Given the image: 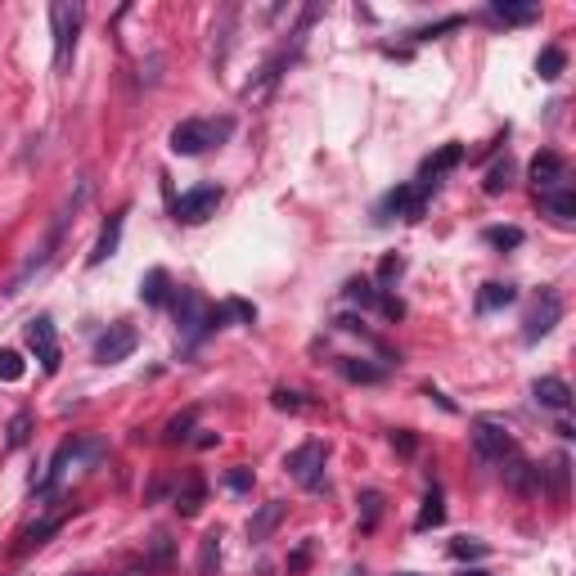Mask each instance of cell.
I'll return each instance as SVG.
<instances>
[{
    "mask_svg": "<svg viewBox=\"0 0 576 576\" xmlns=\"http://www.w3.org/2000/svg\"><path fill=\"white\" fill-rule=\"evenodd\" d=\"M86 198H91V180H77V189H72V198H63V207L54 212V226L45 230V239L32 248V257H28V261L14 270V279L5 284V293H10V298H14V293H23V288H28V279H32V275H41V270L54 261V248L63 244V230H68V221L82 212V203H86Z\"/></svg>",
    "mask_w": 576,
    "mask_h": 576,
    "instance_id": "cell-1",
    "label": "cell"
},
{
    "mask_svg": "<svg viewBox=\"0 0 576 576\" xmlns=\"http://www.w3.org/2000/svg\"><path fill=\"white\" fill-rule=\"evenodd\" d=\"M235 135V117H189L172 131V154L180 158H198L216 144H226Z\"/></svg>",
    "mask_w": 576,
    "mask_h": 576,
    "instance_id": "cell-2",
    "label": "cell"
},
{
    "mask_svg": "<svg viewBox=\"0 0 576 576\" xmlns=\"http://www.w3.org/2000/svg\"><path fill=\"white\" fill-rule=\"evenodd\" d=\"M82 19L86 10L77 5V0H59V5H50V23H54V72H68L72 68V54H77V32H82Z\"/></svg>",
    "mask_w": 576,
    "mask_h": 576,
    "instance_id": "cell-3",
    "label": "cell"
},
{
    "mask_svg": "<svg viewBox=\"0 0 576 576\" xmlns=\"http://www.w3.org/2000/svg\"><path fill=\"white\" fill-rule=\"evenodd\" d=\"M172 311H176V329L180 338L194 347L212 333V307L194 293V288H176V298H172Z\"/></svg>",
    "mask_w": 576,
    "mask_h": 576,
    "instance_id": "cell-4",
    "label": "cell"
},
{
    "mask_svg": "<svg viewBox=\"0 0 576 576\" xmlns=\"http://www.w3.org/2000/svg\"><path fill=\"white\" fill-rule=\"evenodd\" d=\"M468 437H473L477 460H486V464H500V460L514 455V437H509V428H504L500 419H473Z\"/></svg>",
    "mask_w": 576,
    "mask_h": 576,
    "instance_id": "cell-5",
    "label": "cell"
},
{
    "mask_svg": "<svg viewBox=\"0 0 576 576\" xmlns=\"http://www.w3.org/2000/svg\"><path fill=\"white\" fill-rule=\"evenodd\" d=\"M324 460H329V446H324V442H302L293 455L284 460V468H288V477H293L298 486L316 491V486L324 482Z\"/></svg>",
    "mask_w": 576,
    "mask_h": 576,
    "instance_id": "cell-6",
    "label": "cell"
},
{
    "mask_svg": "<svg viewBox=\"0 0 576 576\" xmlns=\"http://www.w3.org/2000/svg\"><path fill=\"white\" fill-rule=\"evenodd\" d=\"M563 320V298L554 288H540V298L532 302L527 320H523V342H540L545 333H554V324Z\"/></svg>",
    "mask_w": 576,
    "mask_h": 576,
    "instance_id": "cell-7",
    "label": "cell"
},
{
    "mask_svg": "<svg viewBox=\"0 0 576 576\" xmlns=\"http://www.w3.org/2000/svg\"><path fill=\"white\" fill-rule=\"evenodd\" d=\"M216 207H221V185H194L176 198V221L203 226L207 216H216Z\"/></svg>",
    "mask_w": 576,
    "mask_h": 576,
    "instance_id": "cell-8",
    "label": "cell"
},
{
    "mask_svg": "<svg viewBox=\"0 0 576 576\" xmlns=\"http://www.w3.org/2000/svg\"><path fill=\"white\" fill-rule=\"evenodd\" d=\"M23 338H28V347L36 351V360H41V370H45V374H59V365H63V356H59L54 320H50V316H36V320H28V324H23Z\"/></svg>",
    "mask_w": 576,
    "mask_h": 576,
    "instance_id": "cell-9",
    "label": "cell"
},
{
    "mask_svg": "<svg viewBox=\"0 0 576 576\" xmlns=\"http://www.w3.org/2000/svg\"><path fill=\"white\" fill-rule=\"evenodd\" d=\"M135 342H140V333L131 324H108L95 338V360H100V365H117V360H126L135 351Z\"/></svg>",
    "mask_w": 576,
    "mask_h": 576,
    "instance_id": "cell-10",
    "label": "cell"
},
{
    "mask_svg": "<svg viewBox=\"0 0 576 576\" xmlns=\"http://www.w3.org/2000/svg\"><path fill=\"white\" fill-rule=\"evenodd\" d=\"M504 468H500V477H504V486L509 491H518V495H536L540 486H545V468H536L532 460H523L518 451L509 455V460H500Z\"/></svg>",
    "mask_w": 576,
    "mask_h": 576,
    "instance_id": "cell-11",
    "label": "cell"
},
{
    "mask_svg": "<svg viewBox=\"0 0 576 576\" xmlns=\"http://www.w3.org/2000/svg\"><path fill=\"white\" fill-rule=\"evenodd\" d=\"M527 176H532L536 194H549V189H563V185H567V163H563V154H554V149H540V154L532 158Z\"/></svg>",
    "mask_w": 576,
    "mask_h": 576,
    "instance_id": "cell-12",
    "label": "cell"
},
{
    "mask_svg": "<svg viewBox=\"0 0 576 576\" xmlns=\"http://www.w3.org/2000/svg\"><path fill=\"white\" fill-rule=\"evenodd\" d=\"M460 163H464V144H446V149H437L432 158H423V167H419V189H437L442 176L455 172Z\"/></svg>",
    "mask_w": 576,
    "mask_h": 576,
    "instance_id": "cell-13",
    "label": "cell"
},
{
    "mask_svg": "<svg viewBox=\"0 0 576 576\" xmlns=\"http://www.w3.org/2000/svg\"><path fill=\"white\" fill-rule=\"evenodd\" d=\"M122 226H126V207H122V212H113L108 221H104V230H100V239H95V248H91L86 266H104V261L117 252V244H122Z\"/></svg>",
    "mask_w": 576,
    "mask_h": 576,
    "instance_id": "cell-14",
    "label": "cell"
},
{
    "mask_svg": "<svg viewBox=\"0 0 576 576\" xmlns=\"http://www.w3.org/2000/svg\"><path fill=\"white\" fill-rule=\"evenodd\" d=\"M82 451H86V442H82V437H68V442L54 451V460H50V473L41 477V486H36V491H41V495H45V491H54V486L63 482L68 464H77V455H82Z\"/></svg>",
    "mask_w": 576,
    "mask_h": 576,
    "instance_id": "cell-15",
    "label": "cell"
},
{
    "mask_svg": "<svg viewBox=\"0 0 576 576\" xmlns=\"http://www.w3.org/2000/svg\"><path fill=\"white\" fill-rule=\"evenodd\" d=\"M203 500H207V482H203V473H189V477L176 486V500H172V504H176L180 518H194V514L203 509Z\"/></svg>",
    "mask_w": 576,
    "mask_h": 576,
    "instance_id": "cell-16",
    "label": "cell"
},
{
    "mask_svg": "<svg viewBox=\"0 0 576 576\" xmlns=\"http://www.w3.org/2000/svg\"><path fill=\"white\" fill-rule=\"evenodd\" d=\"M532 396H536V405H545V410H558V414L572 405V388H567L563 379H554V374L536 379V383H532Z\"/></svg>",
    "mask_w": 576,
    "mask_h": 576,
    "instance_id": "cell-17",
    "label": "cell"
},
{
    "mask_svg": "<svg viewBox=\"0 0 576 576\" xmlns=\"http://www.w3.org/2000/svg\"><path fill=\"white\" fill-rule=\"evenodd\" d=\"M333 370H338L347 383H383V379H388L383 365H370V360H360V356H338Z\"/></svg>",
    "mask_w": 576,
    "mask_h": 576,
    "instance_id": "cell-18",
    "label": "cell"
},
{
    "mask_svg": "<svg viewBox=\"0 0 576 576\" xmlns=\"http://www.w3.org/2000/svg\"><path fill=\"white\" fill-rule=\"evenodd\" d=\"M540 207L554 216L558 226H572V216H576V194H572V185H563V189H549V194H540Z\"/></svg>",
    "mask_w": 576,
    "mask_h": 576,
    "instance_id": "cell-19",
    "label": "cell"
},
{
    "mask_svg": "<svg viewBox=\"0 0 576 576\" xmlns=\"http://www.w3.org/2000/svg\"><path fill=\"white\" fill-rule=\"evenodd\" d=\"M172 298V275L163 266H154L149 275L140 279V302H149V307H163Z\"/></svg>",
    "mask_w": 576,
    "mask_h": 576,
    "instance_id": "cell-20",
    "label": "cell"
},
{
    "mask_svg": "<svg viewBox=\"0 0 576 576\" xmlns=\"http://www.w3.org/2000/svg\"><path fill=\"white\" fill-rule=\"evenodd\" d=\"M288 514V504L284 500H270V504H261V514L248 523V540H266L275 527H279V518Z\"/></svg>",
    "mask_w": 576,
    "mask_h": 576,
    "instance_id": "cell-21",
    "label": "cell"
},
{
    "mask_svg": "<svg viewBox=\"0 0 576 576\" xmlns=\"http://www.w3.org/2000/svg\"><path fill=\"white\" fill-rule=\"evenodd\" d=\"M446 523V504H442V491L432 486L428 495H423V509H419V518H414V532H432V527H442Z\"/></svg>",
    "mask_w": 576,
    "mask_h": 576,
    "instance_id": "cell-22",
    "label": "cell"
},
{
    "mask_svg": "<svg viewBox=\"0 0 576 576\" xmlns=\"http://www.w3.org/2000/svg\"><path fill=\"white\" fill-rule=\"evenodd\" d=\"M491 19H495V23L518 28V23H536L540 10H536V5H509V0H491Z\"/></svg>",
    "mask_w": 576,
    "mask_h": 576,
    "instance_id": "cell-23",
    "label": "cell"
},
{
    "mask_svg": "<svg viewBox=\"0 0 576 576\" xmlns=\"http://www.w3.org/2000/svg\"><path fill=\"white\" fill-rule=\"evenodd\" d=\"M514 298H518V288H514V284H500V279H495V284H482V293H477V311H482V316H486V311H500V307H509Z\"/></svg>",
    "mask_w": 576,
    "mask_h": 576,
    "instance_id": "cell-24",
    "label": "cell"
},
{
    "mask_svg": "<svg viewBox=\"0 0 576 576\" xmlns=\"http://www.w3.org/2000/svg\"><path fill=\"white\" fill-rule=\"evenodd\" d=\"M342 293H347V302H356V307H379V288H374V279H365V275H360V279H347V288H342Z\"/></svg>",
    "mask_w": 576,
    "mask_h": 576,
    "instance_id": "cell-25",
    "label": "cell"
},
{
    "mask_svg": "<svg viewBox=\"0 0 576 576\" xmlns=\"http://www.w3.org/2000/svg\"><path fill=\"white\" fill-rule=\"evenodd\" d=\"M172 563V536L167 532H154V540H149V554H144V572H158V567H167Z\"/></svg>",
    "mask_w": 576,
    "mask_h": 576,
    "instance_id": "cell-26",
    "label": "cell"
},
{
    "mask_svg": "<svg viewBox=\"0 0 576 576\" xmlns=\"http://www.w3.org/2000/svg\"><path fill=\"white\" fill-rule=\"evenodd\" d=\"M216 563H221V532H207L198 545V576H212Z\"/></svg>",
    "mask_w": 576,
    "mask_h": 576,
    "instance_id": "cell-27",
    "label": "cell"
},
{
    "mask_svg": "<svg viewBox=\"0 0 576 576\" xmlns=\"http://www.w3.org/2000/svg\"><path fill=\"white\" fill-rule=\"evenodd\" d=\"M563 68H567V54H563L558 45H545L540 59H536V72H540L545 82H558V77H563Z\"/></svg>",
    "mask_w": 576,
    "mask_h": 576,
    "instance_id": "cell-28",
    "label": "cell"
},
{
    "mask_svg": "<svg viewBox=\"0 0 576 576\" xmlns=\"http://www.w3.org/2000/svg\"><path fill=\"white\" fill-rule=\"evenodd\" d=\"M59 523H63V518L54 514V518H45V523H36V527H23V536H19V554H28L32 545H45V536H54Z\"/></svg>",
    "mask_w": 576,
    "mask_h": 576,
    "instance_id": "cell-29",
    "label": "cell"
},
{
    "mask_svg": "<svg viewBox=\"0 0 576 576\" xmlns=\"http://www.w3.org/2000/svg\"><path fill=\"white\" fill-rule=\"evenodd\" d=\"M514 185V163L509 158H504V163H495L491 172H486V180H482V189L495 198V194H504V189H509Z\"/></svg>",
    "mask_w": 576,
    "mask_h": 576,
    "instance_id": "cell-30",
    "label": "cell"
},
{
    "mask_svg": "<svg viewBox=\"0 0 576 576\" xmlns=\"http://www.w3.org/2000/svg\"><path fill=\"white\" fill-rule=\"evenodd\" d=\"M379 514H383V495H379V491H360V527L374 532V527H379Z\"/></svg>",
    "mask_w": 576,
    "mask_h": 576,
    "instance_id": "cell-31",
    "label": "cell"
},
{
    "mask_svg": "<svg viewBox=\"0 0 576 576\" xmlns=\"http://www.w3.org/2000/svg\"><path fill=\"white\" fill-rule=\"evenodd\" d=\"M28 437H32V414L23 410V414H14V419H10V428H5V446H10V451H19V446H28Z\"/></svg>",
    "mask_w": 576,
    "mask_h": 576,
    "instance_id": "cell-32",
    "label": "cell"
},
{
    "mask_svg": "<svg viewBox=\"0 0 576 576\" xmlns=\"http://www.w3.org/2000/svg\"><path fill=\"white\" fill-rule=\"evenodd\" d=\"M482 239L504 252V248H518V244H523V230H518V226H491V230H482Z\"/></svg>",
    "mask_w": 576,
    "mask_h": 576,
    "instance_id": "cell-33",
    "label": "cell"
},
{
    "mask_svg": "<svg viewBox=\"0 0 576 576\" xmlns=\"http://www.w3.org/2000/svg\"><path fill=\"white\" fill-rule=\"evenodd\" d=\"M567 468H572V460L558 451V455L549 460V491H554V500H563V495H567Z\"/></svg>",
    "mask_w": 576,
    "mask_h": 576,
    "instance_id": "cell-34",
    "label": "cell"
},
{
    "mask_svg": "<svg viewBox=\"0 0 576 576\" xmlns=\"http://www.w3.org/2000/svg\"><path fill=\"white\" fill-rule=\"evenodd\" d=\"M194 423H198V410H185V414H176V419L167 423V432H163V437H167V442H189Z\"/></svg>",
    "mask_w": 576,
    "mask_h": 576,
    "instance_id": "cell-35",
    "label": "cell"
},
{
    "mask_svg": "<svg viewBox=\"0 0 576 576\" xmlns=\"http://www.w3.org/2000/svg\"><path fill=\"white\" fill-rule=\"evenodd\" d=\"M401 270H405V257H396V252H392V257H383V266H379V284H374L379 293H388V288L401 279Z\"/></svg>",
    "mask_w": 576,
    "mask_h": 576,
    "instance_id": "cell-36",
    "label": "cell"
},
{
    "mask_svg": "<svg viewBox=\"0 0 576 576\" xmlns=\"http://www.w3.org/2000/svg\"><path fill=\"white\" fill-rule=\"evenodd\" d=\"M23 379V356L19 351H0V383H19Z\"/></svg>",
    "mask_w": 576,
    "mask_h": 576,
    "instance_id": "cell-37",
    "label": "cell"
},
{
    "mask_svg": "<svg viewBox=\"0 0 576 576\" xmlns=\"http://www.w3.org/2000/svg\"><path fill=\"white\" fill-rule=\"evenodd\" d=\"M270 405H275V410H284V414H298V410H302L307 401H302V392H288V388H275V392H270Z\"/></svg>",
    "mask_w": 576,
    "mask_h": 576,
    "instance_id": "cell-38",
    "label": "cell"
},
{
    "mask_svg": "<svg viewBox=\"0 0 576 576\" xmlns=\"http://www.w3.org/2000/svg\"><path fill=\"white\" fill-rule=\"evenodd\" d=\"M451 554H455V558H482V554H486V545H482V540H473V536H460V540L451 545Z\"/></svg>",
    "mask_w": 576,
    "mask_h": 576,
    "instance_id": "cell-39",
    "label": "cell"
},
{
    "mask_svg": "<svg viewBox=\"0 0 576 576\" xmlns=\"http://www.w3.org/2000/svg\"><path fill=\"white\" fill-rule=\"evenodd\" d=\"M460 23H464V19L455 14V19H442V23H432V28H419L414 41H432V36H442V32H451V28H460Z\"/></svg>",
    "mask_w": 576,
    "mask_h": 576,
    "instance_id": "cell-40",
    "label": "cell"
},
{
    "mask_svg": "<svg viewBox=\"0 0 576 576\" xmlns=\"http://www.w3.org/2000/svg\"><path fill=\"white\" fill-rule=\"evenodd\" d=\"M379 311H383L392 324H396V320H405V307H401V298H392V293H383V298H379Z\"/></svg>",
    "mask_w": 576,
    "mask_h": 576,
    "instance_id": "cell-41",
    "label": "cell"
},
{
    "mask_svg": "<svg viewBox=\"0 0 576 576\" xmlns=\"http://www.w3.org/2000/svg\"><path fill=\"white\" fill-rule=\"evenodd\" d=\"M226 307H230V316H239L244 324H252V320H257V307H248V302H239V298H230Z\"/></svg>",
    "mask_w": 576,
    "mask_h": 576,
    "instance_id": "cell-42",
    "label": "cell"
},
{
    "mask_svg": "<svg viewBox=\"0 0 576 576\" xmlns=\"http://www.w3.org/2000/svg\"><path fill=\"white\" fill-rule=\"evenodd\" d=\"M226 482H230V491H248L252 486V468H230Z\"/></svg>",
    "mask_w": 576,
    "mask_h": 576,
    "instance_id": "cell-43",
    "label": "cell"
},
{
    "mask_svg": "<svg viewBox=\"0 0 576 576\" xmlns=\"http://www.w3.org/2000/svg\"><path fill=\"white\" fill-rule=\"evenodd\" d=\"M392 446H396L401 455H414V437H410V432H392Z\"/></svg>",
    "mask_w": 576,
    "mask_h": 576,
    "instance_id": "cell-44",
    "label": "cell"
},
{
    "mask_svg": "<svg viewBox=\"0 0 576 576\" xmlns=\"http://www.w3.org/2000/svg\"><path fill=\"white\" fill-rule=\"evenodd\" d=\"M307 554H311V545H302V549H298L293 558H288V567H302V563H307Z\"/></svg>",
    "mask_w": 576,
    "mask_h": 576,
    "instance_id": "cell-45",
    "label": "cell"
},
{
    "mask_svg": "<svg viewBox=\"0 0 576 576\" xmlns=\"http://www.w3.org/2000/svg\"><path fill=\"white\" fill-rule=\"evenodd\" d=\"M464 576H491V572H464Z\"/></svg>",
    "mask_w": 576,
    "mask_h": 576,
    "instance_id": "cell-46",
    "label": "cell"
},
{
    "mask_svg": "<svg viewBox=\"0 0 576 576\" xmlns=\"http://www.w3.org/2000/svg\"><path fill=\"white\" fill-rule=\"evenodd\" d=\"M396 576H419V572H396Z\"/></svg>",
    "mask_w": 576,
    "mask_h": 576,
    "instance_id": "cell-47",
    "label": "cell"
}]
</instances>
